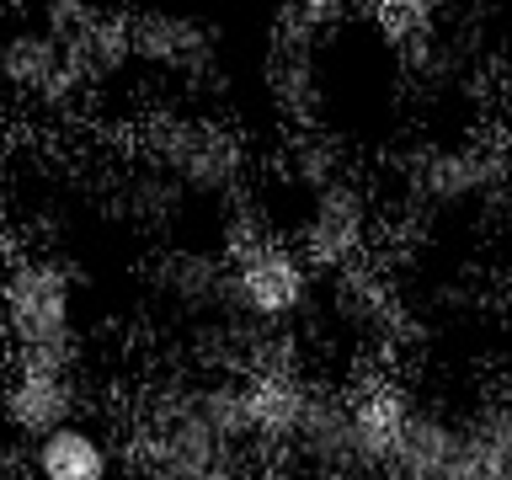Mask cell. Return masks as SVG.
Instances as JSON below:
<instances>
[{"instance_id": "1", "label": "cell", "mask_w": 512, "mask_h": 480, "mask_svg": "<svg viewBox=\"0 0 512 480\" xmlns=\"http://www.w3.org/2000/svg\"><path fill=\"white\" fill-rule=\"evenodd\" d=\"M262 459L267 448L240 368L166 384L134 422V464L150 480H251Z\"/></svg>"}, {"instance_id": "2", "label": "cell", "mask_w": 512, "mask_h": 480, "mask_svg": "<svg viewBox=\"0 0 512 480\" xmlns=\"http://www.w3.org/2000/svg\"><path fill=\"white\" fill-rule=\"evenodd\" d=\"M0 326L11 358H75L80 278L54 251H22L0 267Z\"/></svg>"}, {"instance_id": "3", "label": "cell", "mask_w": 512, "mask_h": 480, "mask_svg": "<svg viewBox=\"0 0 512 480\" xmlns=\"http://www.w3.org/2000/svg\"><path fill=\"white\" fill-rule=\"evenodd\" d=\"M315 272L299 262V251L278 235L240 230L224 246V315L240 331H288L310 310Z\"/></svg>"}, {"instance_id": "4", "label": "cell", "mask_w": 512, "mask_h": 480, "mask_svg": "<svg viewBox=\"0 0 512 480\" xmlns=\"http://www.w3.org/2000/svg\"><path fill=\"white\" fill-rule=\"evenodd\" d=\"M144 166L182 192V198L203 203H230L246 187V150L230 128L208 123V118H155L144 128Z\"/></svg>"}, {"instance_id": "5", "label": "cell", "mask_w": 512, "mask_h": 480, "mask_svg": "<svg viewBox=\"0 0 512 480\" xmlns=\"http://www.w3.org/2000/svg\"><path fill=\"white\" fill-rule=\"evenodd\" d=\"M288 246L315 278H342V272L368 267V246H374V203L363 198L358 182L336 176V182L304 192V214L294 219Z\"/></svg>"}, {"instance_id": "6", "label": "cell", "mask_w": 512, "mask_h": 480, "mask_svg": "<svg viewBox=\"0 0 512 480\" xmlns=\"http://www.w3.org/2000/svg\"><path fill=\"white\" fill-rule=\"evenodd\" d=\"M390 480H507L475 411L459 416L432 400H416L406 443L390 464Z\"/></svg>"}, {"instance_id": "7", "label": "cell", "mask_w": 512, "mask_h": 480, "mask_svg": "<svg viewBox=\"0 0 512 480\" xmlns=\"http://www.w3.org/2000/svg\"><path fill=\"white\" fill-rule=\"evenodd\" d=\"M86 390L75 379V358H11L0 374V422L27 448L48 432L80 422Z\"/></svg>"}, {"instance_id": "8", "label": "cell", "mask_w": 512, "mask_h": 480, "mask_svg": "<svg viewBox=\"0 0 512 480\" xmlns=\"http://www.w3.org/2000/svg\"><path fill=\"white\" fill-rule=\"evenodd\" d=\"M0 80H6L11 96H22L32 107H59L80 96V80H75V64L64 54L59 32L43 22H22L0 38Z\"/></svg>"}, {"instance_id": "9", "label": "cell", "mask_w": 512, "mask_h": 480, "mask_svg": "<svg viewBox=\"0 0 512 480\" xmlns=\"http://www.w3.org/2000/svg\"><path fill=\"white\" fill-rule=\"evenodd\" d=\"M214 27L192 22V16H160V11H123V48L128 64L160 75H192L214 59Z\"/></svg>"}, {"instance_id": "10", "label": "cell", "mask_w": 512, "mask_h": 480, "mask_svg": "<svg viewBox=\"0 0 512 480\" xmlns=\"http://www.w3.org/2000/svg\"><path fill=\"white\" fill-rule=\"evenodd\" d=\"M27 470H32V480H112L118 448L107 443L102 427L70 422L27 448Z\"/></svg>"}, {"instance_id": "11", "label": "cell", "mask_w": 512, "mask_h": 480, "mask_svg": "<svg viewBox=\"0 0 512 480\" xmlns=\"http://www.w3.org/2000/svg\"><path fill=\"white\" fill-rule=\"evenodd\" d=\"M496 182H502V160L491 150H480V144H448V150H432L422 166H416V187H422V198L438 203V208L480 203Z\"/></svg>"}, {"instance_id": "12", "label": "cell", "mask_w": 512, "mask_h": 480, "mask_svg": "<svg viewBox=\"0 0 512 480\" xmlns=\"http://www.w3.org/2000/svg\"><path fill=\"white\" fill-rule=\"evenodd\" d=\"M475 422H480V432H486V443H491L496 464H502V475L512 480V384L491 400V406L475 411Z\"/></svg>"}, {"instance_id": "13", "label": "cell", "mask_w": 512, "mask_h": 480, "mask_svg": "<svg viewBox=\"0 0 512 480\" xmlns=\"http://www.w3.org/2000/svg\"><path fill=\"white\" fill-rule=\"evenodd\" d=\"M6 198H11V176H6V155H0V219H6Z\"/></svg>"}, {"instance_id": "14", "label": "cell", "mask_w": 512, "mask_h": 480, "mask_svg": "<svg viewBox=\"0 0 512 480\" xmlns=\"http://www.w3.org/2000/svg\"><path fill=\"white\" fill-rule=\"evenodd\" d=\"M0 336H6V326H0Z\"/></svg>"}]
</instances>
